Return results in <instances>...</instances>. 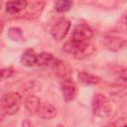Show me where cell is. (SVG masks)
Wrapping results in <instances>:
<instances>
[{"label":"cell","mask_w":127,"mask_h":127,"mask_svg":"<svg viewBox=\"0 0 127 127\" xmlns=\"http://www.w3.org/2000/svg\"><path fill=\"white\" fill-rule=\"evenodd\" d=\"M64 50L76 60H84L94 54L95 47L90 42H76L69 39L64 43Z\"/></svg>","instance_id":"obj_1"},{"label":"cell","mask_w":127,"mask_h":127,"mask_svg":"<svg viewBox=\"0 0 127 127\" xmlns=\"http://www.w3.org/2000/svg\"><path fill=\"white\" fill-rule=\"evenodd\" d=\"M22 96L20 93L11 91L3 95L1 99V110L5 115H14L16 114L21 106Z\"/></svg>","instance_id":"obj_2"},{"label":"cell","mask_w":127,"mask_h":127,"mask_svg":"<svg viewBox=\"0 0 127 127\" xmlns=\"http://www.w3.org/2000/svg\"><path fill=\"white\" fill-rule=\"evenodd\" d=\"M91 110L95 116L104 118L110 115L112 106L109 99L105 95L102 93H96L93 95L91 100Z\"/></svg>","instance_id":"obj_3"},{"label":"cell","mask_w":127,"mask_h":127,"mask_svg":"<svg viewBox=\"0 0 127 127\" xmlns=\"http://www.w3.org/2000/svg\"><path fill=\"white\" fill-rule=\"evenodd\" d=\"M51 66L53 67L55 73L62 79V81L72 79V67L67 62L60 59H55Z\"/></svg>","instance_id":"obj_4"},{"label":"cell","mask_w":127,"mask_h":127,"mask_svg":"<svg viewBox=\"0 0 127 127\" xmlns=\"http://www.w3.org/2000/svg\"><path fill=\"white\" fill-rule=\"evenodd\" d=\"M93 37V31L92 29L84 24H76L72 30L71 36L69 39L76 41V42H89Z\"/></svg>","instance_id":"obj_5"},{"label":"cell","mask_w":127,"mask_h":127,"mask_svg":"<svg viewBox=\"0 0 127 127\" xmlns=\"http://www.w3.org/2000/svg\"><path fill=\"white\" fill-rule=\"evenodd\" d=\"M69 28L70 22L65 18H62L53 25L51 29V35L56 41H61L66 36Z\"/></svg>","instance_id":"obj_6"},{"label":"cell","mask_w":127,"mask_h":127,"mask_svg":"<svg viewBox=\"0 0 127 127\" xmlns=\"http://www.w3.org/2000/svg\"><path fill=\"white\" fill-rule=\"evenodd\" d=\"M103 44L104 46L112 52H117L119 50H121L124 45H125V40L119 36H115V35H106L103 38Z\"/></svg>","instance_id":"obj_7"},{"label":"cell","mask_w":127,"mask_h":127,"mask_svg":"<svg viewBox=\"0 0 127 127\" xmlns=\"http://www.w3.org/2000/svg\"><path fill=\"white\" fill-rule=\"evenodd\" d=\"M62 92L65 101H71L75 98L77 94V87L72 79L62 81Z\"/></svg>","instance_id":"obj_8"},{"label":"cell","mask_w":127,"mask_h":127,"mask_svg":"<svg viewBox=\"0 0 127 127\" xmlns=\"http://www.w3.org/2000/svg\"><path fill=\"white\" fill-rule=\"evenodd\" d=\"M42 102H41V99L34 95V94H30L28 95L25 100H24V106L26 108V110L31 113V114H35V113H38L39 109H40V106H41Z\"/></svg>","instance_id":"obj_9"},{"label":"cell","mask_w":127,"mask_h":127,"mask_svg":"<svg viewBox=\"0 0 127 127\" xmlns=\"http://www.w3.org/2000/svg\"><path fill=\"white\" fill-rule=\"evenodd\" d=\"M37 55L38 54H36L34 50L27 49L21 56V59H20L21 64L28 67L37 65Z\"/></svg>","instance_id":"obj_10"},{"label":"cell","mask_w":127,"mask_h":127,"mask_svg":"<svg viewBox=\"0 0 127 127\" xmlns=\"http://www.w3.org/2000/svg\"><path fill=\"white\" fill-rule=\"evenodd\" d=\"M38 114L41 118L45 120H50L56 117L57 115V109L54 105L50 103H42L40 106V109L38 111Z\"/></svg>","instance_id":"obj_11"},{"label":"cell","mask_w":127,"mask_h":127,"mask_svg":"<svg viewBox=\"0 0 127 127\" xmlns=\"http://www.w3.org/2000/svg\"><path fill=\"white\" fill-rule=\"evenodd\" d=\"M78 80L86 85H97L101 82V78L98 75L89 73V72H85V71H81L77 74Z\"/></svg>","instance_id":"obj_12"},{"label":"cell","mask_w":127,"mask_h":127,"mask_svg":"<svg viewBox=\"0 0 127 127\" xmlns=\"http://www.w3.org/2000/svg\"><path fill=\"white\" fill-rule=\"evenodd\" d=\"M6 11L10 14H17L23 10H25L28 6V2L25 0L18 1H8L6 3Z\"/></svg>","instance_id":"obj_13"},{"label":"cell","mask_w":127,"mask_h":127,"mask_svg":"<svg viewBox=\"0 0 127 127\" xmlns=\"http://www.w3.org/2000/svg\"><path fill=\"white\" fill-rule=\"evenodd\" d=\"M43 7H44V2H33L31 4L30 8H28V6H27V8H26L27 12L25 13L24 17L25 18H29V19L37 18L41 14V12L43 10Z\"/></svg>","instance_id":"obj_14"},{"label":"cell","mask_w":127,"mask_h":127,"mask_svg":"<svg viewBox=\"0 0 127 127\" xmlns=\"http://www.w3.org/2000/svg\"><path fill=\"white\" fill-rule=\"evenodd\" d=\"M55 57L50 54L43 52L41 54L37 55V65L39 66H51L55 61Z\"/></svg>","instance_id":"obj_15"},{"label":"cell","mask_w":127,"mask_h":127,"mask_svg":"<svg viewBox=\"0 0 127 127\" xmlns=\"http://www.w3.org/2000/svg\"><path fill=\"white\" fill-rule=\"evenodd\" d=\"M72 2L69 1V0H59V1H56L54 6H55V9L58 11V12H61V13H64V12H67L71 9L72 7Z\"/></svg>","instance_id":"obj_16"},{"label":"cell","mask_w":127,"mask_h":127,"mask_svg":"<svg viewBox=\"0 0 127 127\" xmlns=\"http://www.w3.org/2000/svg\"><path fill=\"white\" fill-rule=\"evenodd\" d=\"M8 37L14 42H22L24 39L23 32L18 27H11L8 30Z\"/></svg>","instance_id":"obj_17"},{"label":"cell","mask_w":127,"mask_h":127,"mask_svg":"<svg viewBox=\"0 0 127 127\" xmlns=\"http://www.w3.org/2000/svg\"><path fill=\"white\" fill-rule=\"evenodd\" d=\"M15 73V69L12 66L9 67H4V68H0V81L6 78H9L11 76H13Z\"/></svg>","instance_id":"obj_18"},{"label":"cell","mask_w":127,"mask_h":127,"mask_svg":"<svg viewBox=\"0 0 127 127\" xmlns=\"http://www.w3.org/2000/svg\"><path fill=\"white\" fill-rule=\"evenodd\" d=\"M124 124H126V123H125V119H124V118H120V119H118L117 121L110 122V123L104 125L103 127H122Z\"/></svg>","instance_id":"obj_19"},{"label":"cell","mask_w":127,"mask_h":127,"mask_svg":"<svg viewBox=\"0 0 127 127\" xmlns=\"http://www.w3.org/2000/svg\"><path fill=\"white\" fill-rule=\"evenodd\" d=\"M4 112L2 110H0V127L2 126V123H3V119H4Z\"/></svg>","instance_id":"obj_20"},{"label":"cell","mask_w":127,"mask_h":127,"mask_svg":"<svg viewBox=\"0 0 127 127\" xmlns=\"http://www.w3.org/2000/svg\"><path fill=\"white\" fill-rule=\"evenodd\" d=\"M3 27H4V25H3V22H2V20L0 19V35H1L2 31H3Z\"/></svg>","instance_id":"obj_21"},{"label":"cell","mask_w":127,"mask_h":127,"mask_svg":"<svg viewBox=\"0 0 127 127\" xmlns=\"http://www.w3.org/2000/svg\"><path fill=\"white\" fill-rule=\"evenodd\" d=\"M122 127H127V126H126V124H124V125H123Z\"/></svg>","instance_id":"obj_22"},{"label":"cell","mask_w":127,"mask_h":127,"mask_svg":"<svg viewBox=\"0 0 127 127\" xmlns=\"http://www.w3.org/2000/svg\"><path fill=\"white\" fill-rule=\"evenodd\" d=\"M58 127H64V126H62V125H59V126H58Z\"/></svg>","instance_id":"obj_23"},{"label":"cell","mask_w":127,"mask_h":127,"mask_svg":"<svg viewBox=\"0 0 127 127\" xmlns=\"http://www.w3.org/2000/svg\"><path fill=\"white\" fill-rule=\"evenodd\" d=\"M0 6H1V3H0Z\"/></svg>","instance_id":"obj_24"}]
</instances>
